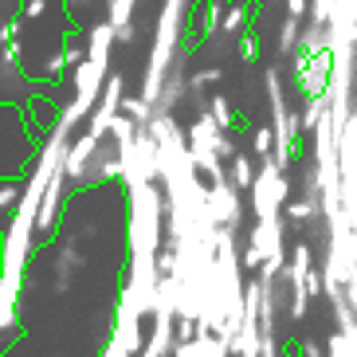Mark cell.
<instances>
[{"label": "cell", "mask_w": 357, "mask_h": 357, "mask_svg": "<svg viewBox=\"0 0 357 357\" xmlns=\"http://www.w3.org/2000/svg\"><path fill=\"white\" fill-rule=\"evenodd\" d=\"M118 110H122V75H110L102 86V95H98V106L91 110V118H86V137H95V142H102L106 134H110V122L118 118Z\"/></svg>", "instance_id": "obj_3"}, {"label": "cell", "mask_w": 357, "mask_h": 357, "mask_svg": "<svg viewBox=\"0 0 357 357\" xmlns=\"http://www.w3.org/2000/svg\"><path fill=\"white\" fill-rule=\"evenodd\" d=\"M228 185L236 192H252V185H255V161H252V153H236V158L228 161Z\"/></svg>", "instance_id": "obj_10"}, {"label": "cell", "mask_w": 357, "mask_h": 357, "mask_svg": "<svg viewBox=\"0 0 357 357\" xmlns=\"http://www.w3.org/2000/svg\"><path fill=\"white\" fill-rule=\"evenodd\" d=\"M16 36H20V20H4L0 24V47H4V43H16Z\"/></svg>", "instance_id": "obj_25"}, {"label": "cell", "mask_w": 357, "mask_h": 357, "mask_svg": "<svg viewBox=\"0 0 357 357\" xmlns=\"http://www.w3.org/2000/svg\"><path fill=\"white\" fill-rule=\"evenodd\" d=\"M322 52H326V28H314V24H310V28L298 36V55L310 59V55H322Z\"/></svg>", "instance_id": "obj_15"}, {"label": "cell", "mask_w": 357, "mask_h": 357, "mask_svg": "<svg viewBox=\"0 0 357 357\" xmlns=\"http://www.w3.org/2000/svg\"><path fill=\"white\" fill-rule=\"evenodd\" d=\"M134 8H137V0H110V28H122V24L134 20Z\"/></svg>", "instance_id": "obj_19"}, {"label": "cell", "mask_w": 357, "mask_h": 357, "mask_svg": "<svg viewBox=\"0 0 357 357\" xmlns=\"http://www.w3.org/2000/svg\"><path fill=\"white\" fill-rule=\"evenodd\" d=\"M231 354L236 357H259L263 354L259 318H243L240 314V330H236V337H231Z\"/></svg>", "instance_id": "obj_8"}, {"label": "cell", "mask_w": 357, "mask_h": 357, "mask_svg": "<svg viewBox=\"0 0 357 357\" xmlns=\"http://www.w3.org/2000/svg\"><path fill=\"white\" fill-rule=\"evenodd\" d=\"M322 114H326V98H306V110L298 114V122H303V130H314L322 122Z\"/></svg>", "instance_id": "obj_20"}, {"label": "cell", "mask_w": 357, "mask_h": 357, "mask_svg": "<svg viewBox=\"0 0 357 357\" xmlns=\"http://www.w3.org/2000/svg\"><path fill=\"white\" fill-rule=\"evenodd\" d=\"M306 12H310V0H287V16L291 20H303Z\"/></svg>", "instance_id": "obj_27"}, {"label": "cell", "mask_w": 357, "mask_h": 357, "mask_svg": "<svg viewBox=\"0 0 357 357\" xmlns=\"http://www.w3.org/2000/svg\"><path fill=\"white\" fill-rule=\"evenodd\" d=\"M287 220L291 224H310V220H322V208H318V197H298V200H287Z\"/></svg>", "instance_id": "obj_11"}, {"label": "cell", "mask_w": 357, "mask_h": 357, "mask_svg": "<svg viewBox=\"0 0 357 357\" xmlns=\"http://www.w3.org/2000/svg\"><path fill=\"white\" fill-rule=\"evenodd\" d=\"M212 83H224V67H200V71H192L189 79H185V86H189L192 95H200L204 86Z\"/></svg>", "instance_id": "obj_16"}, {"label": "cell", "mask_w": 357, "mask_h": 357, "mask_svg": "<svg viewBox=\"0 0 357 357\" xmlns=\"http://www.w3.org/2000/svg\"><path fill=\"white\" fill-rule=\"evenodd\" d=\"M259 357H279V342H275V334L263 337V354H259Z\"/></svg>", "instance_id": "obj_30"}, {"label": "cell", "mask_w": 357, "mask_h": 357, "mask_svg": "<svg viewBox=\"0 0 357 357\" xmlns=\"http://www.w3.org/2000/svg\"><path fill=\"white\" fill-rule=\"evenodd\" d=\"M204 212H208V220L216 224V228L236 236V228H240V220H243V204H240V192L228 185V177L212 181L208 189H204Z\"/></svg>", "instance_id": "obj_2"}, {"label": "cell", "mask_w": 357, "mask_h": 357, "mask_svg": "<svg viewBox=\"0 0 357 357\" xmlns=\"http://www.w3.org/2000/svg\"><path fill=\"white\" fill-rule=\"evenodd\" d=\"M169 357H231V346L220 337L197 334L192 342H173V354Z\"/></svg>", "instance_id": "obj_7"}, {"label": "cell", "mask_w": 357, "mask_h": 357, "mask_svg": "<svg viewBox=\"0 0 357 357\" xmlns=\"http://www.w3.org/2000/svg\"><path fill=\"white\" fill-rule=\"evenodd\" d=\"M255 55H259V40H255L252 32H248V36H240V59H248V63H252Z\"/></svg>", "instance_id": "obj_24"}, {"label": "cell", "mask_w": 357, "mask_h": 357, "mask_svg": "<svg viewBox=\"0 0 357 357\" xmlns=\"http://www.w3.org/2000/svg\"><path fill=\"white\" fill-rule=\"evenodd\" d=\"M354 122H357V106H354Z\"/></svg>", "instance_id": "obj_32"}, {"label": "cell", "mask_w": 357, "mask_h": 357, "mask_svg": "<svg viewBox=\"0 0 357 357\" xmlns=\"http://www.w3.org/2000/svg\"><path fill=\"white\" fill-rule=\"evenodd\" d=\"M75 4H83V0H75Z\"/></svg>", "instance_id": "obj_33"}, {"label": "cell", "mask_w": 357, "mask_h": 357, "mask_svg": "<svg viewBox=\"0 0 357 357\" xmlns=\"http://www.w3.org/2000/svg\"><path fill=\"white\" fill-rule=\"evenodd\" d=\"M98 146H102V142H95V137H86V134L71 137V149H67V161H63V177L67 181H86Z\"/></svg>", "instance_id": "obj_6"}, {"label": "cell", "mask_w": 357, "mask_h": 357, "mask_svg": "<svg viewBox=\"0 0 357 357\" xmlns=\"http://www.w3.org/2000/svg\"><path fill=\"white\" fill-rule=\"evenodd\" d=\"M271 146H275L271 126H259V130H252V149L259 153V161H263V158H271Z\"/></svg>", "instance_id": "obj_22"}, {"label": "cell", "mask_w": 357, "mask_h": 357, "mask_svg": "<svg viewBox=\"0 0 357 357\" xmlns=\"http://www.w3.org/2000/svg\"><path fill=\"white\" fill-rule=\"evenodd\" d=\"M63 192H67V177L63 169H55L47 189H43V200H40V216H36V231L52 236L55 231V220H59V204H63Z\"/></svg>", "instance_id": "obj_5"}, {"label": "cell", "mask_w": 357, "mask_h": 357, "mask_svg": "<svg viewBox=\"0 0 357 357\" xmlns=\"http://www.w3.org/2000/svg\"><path fill=\"white\" fill-rule=\"evenodd\" d=\"M16 204H20V185L0 181V212H16Z\"/></svg>", "instance_id": "obj_21"}, {"label": "cell", "mask_w": 357, "mask_h": 357, "mask_svg": "<svg viewBox=\"0 0 357 357\" xmlns=\"http://www.w3.org/2000/svg\"><path fill=\"white\" fill-rule=\"evenodd\" d=\"M63 59H67V67H79L86 59V47H79V43H67L63 47Z\"/></svg>", "instance_id": "obj_26"}, {"label": "cell", "mask_w": 357, "mask_h": 357, "mask_svg": "<svg viewBox=\"0 0 357 357\" xmlns=\"http://www.w3.org/2000/svg\"><path fill=\"white\" fill-rule=\"evenodd\" d=\"M181 95H185V71L173 63V71L165 75V83H161V91H158V106H153V114H169V118H173V106L181 102Z\"/></svg>", "instance_id": "obj_9"}, {"label": "cell", "mask_w": 357, "mask_h": 357, "mask_svg": "<svg viewBox=\"0 0 357 357\" xmlns=\"http://www.w3.org/2000/svg\"><path fill=\"white\" fill-rule=\"evenodd\" d=\"M298 357H326V354L314 346V342H303V346H298Z\"/></svg>", "instance_id": "obj_31"}, {"label": "cell", "mask_w": 357, "mask_h": 357, "mask_svg": "<svg viewBox=\"0 0 357 357\" xmlns=\"http://www.w3.org/2000/svg\"><path fill=\"white\" fill-rule=\"evenodd\" d=\"M298 36H303V20H291V16H287V20L279 24V36H275L279 55H294V52H298Z\"/></svg>", "instance_id": "obj_14"}, {"label": "cell", "mask_w": 357, "mask_h": 357, "mask_svg": "<svg viewBox=\"0 0 357 357\" xmlns=\"http://www.w3.org/2000/svg\"><path fill=\"white\" fill-rule=\"evenodd\" d=\"M114 40L118 43H134L137 40V24L130 20V24H122V28H114Z\"/></svg>", "instance_id": "obj_28"}, {"label": "cell", "mask_w": 357, "mask_h": 357, "mask_svg": "<svg viewBox=\"0 0 357 357\" xmlns=\"http://www.w3.org/2000/svg\"><path fill=\"white\" fill-rule=\"evenodd\" d=\"M47 16V0H24L20 4V20H43Z\"/></svg>", "instance_id": "obj_23"}, {"label": "cell", "mask_w": 357, "mask_h": 357, "mask_svg": "<svg viewBox=\"0 0 357 357\" xmlns=\"http://www.w3.org/2000/svg\"><path fill=\"white\" fill-rule=\"evenodd\" d=\"M243 24H248V8H243V4H228V8H224L220 32H224V36H240Z\"/></svg>", "instance_id": "obj_18"}, {"label": "cell", "mask_w": 357, "mask_h": 357, "mask_svg": "<svg viewBox=\"0 0 357 357\" xmlns=\"http://www.w3.org/2000/svg\"><path fill=\"white\" fill-rule=\"evenodd\" d=\"M326 357H357V337H349V334H337L334 330V337L326 342V349H322Z\"/></svg>", "instance_id": "obj_17"}, {"label": "cell", "mask_w": 357, "mask_h": 357, "mask_svg": "<svg viewBox=\"0 0 357 357\" xmlns=\"http://www.w3.org/2000/svg\"><path fill=\"white\" fill-rule=\"evenodd\" d=\"M63 67H67L63 55H52V59H47V67H43V75H47V79H59V75H63Z\"/></svg>", "instance_id": "obj_29"}, {"label": "cell", "mask_w": 357, "mask_h": 357, "mask_svg": "<svg viewBox=\"0 0 357 357\" xmlns=\"http://www.w3.org/2000/svg\"><path fill=\"white\" fill-rule=\"evenodd\" d=\"M220 24H224V0H200V20H197L200 36H204V40L216 36Z\"/></svg>", "instance_id": "obj_12"}, {"label": "cell", "mask_w": 357, "mask_h": 357, "mask_svg": "<svg viewBox=\"0 0 357 357\" xmlns=\"http://www.w3.org/2000/svg\"><path fill=\"white\" fill-rule=\"evenodd\" d=\"M291 177L275 165L271 158H263L259 169H255V185H252V212L255 220H279L291 200Z\"/></svg>", "instance_id": "obj_1"}, {"label": "cell", "mask_w": 357, "mask_h": 357, "mask_svg": "<svg viewBox=\"0 0 357 357\" xmlns=\"http://www.w3.org/2000/svg\"><path fill=\"white\" fill-rule=\"evenodd\" d=\"M294 79H298V91L306 98H322L330 86V52L310 55V59L294 52Z\"/></svg>", "instance_id": "obj_4"}, {"label": "cell", "mask_w": 357, "mask_h": 357, "mask_svg": "<svg viewBox=\"0 0 357 357\" xmlns=\"http://www.w3.org/2000/svg\"><path fill=\"white\" fill-rule=\"evenodd\" d=\"M204 114L216 122V126L228 134V130H236V110H231V98H224V95H208V110Z\"/></svg>", "instance_id": "obj_13"}]
</instances>
